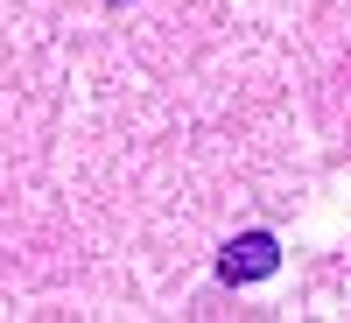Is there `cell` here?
Instances as JSON below:
<instances>
[{
    "label": "cell",
    "mask_w": 351,
    "mask_h": 323,
    "mask_svg": "<svg viewBox=\"0 0 351 323\" xmlns=\"http://www.w3.org/2000/svg\"><path fill=\"white\" fill-rule=\"evenodd\" d=\"M281 267V246H274V232H246V239H232L225 260H218V274L225 281H267Z\"/></svg>",
    "instance_id": "1"
}]
</instances>
